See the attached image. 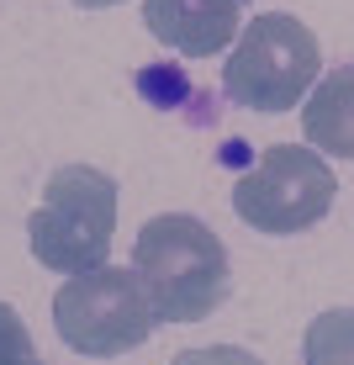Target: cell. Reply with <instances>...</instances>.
I'll return each mask as SVG.
<instances>
[{
    "label": "cell",
    "mask_w": 354,
    "mask_h": 365,
    "mask_svg": "<svg viewBox=\"0 0 354 365\" xmlns=\"http://www.w3.org/2000/svg\"><path fill=\"white\" fill-rule=\"evenodd\" d=\"M127 270L143 286L154 323H201L233 292L227 244L196 212H159V217H148L143 233L132 238Z\"/></svg>",
    "instance_id": "obj_1"
},
{
    "label": "cell",
    "mask_w": 354,
    "mask_h": 365,
    "mask_svg": "<svg viewBox=\"0 0 354 365\" xmlns=\"http://www.w3.org/2000/svg\"><path fill=\"white\" fill-rule=\"evenodd\" d=\"M117 233V180L95 165H64L48 175L43 201L27 217V244L43 270H95Z\"/></svg>",
    "instance_id": "obj_2"
},
{
    "label": "cell",
    "mask_w": 354,
    "mask_h": 365,
    "mask_svg": "<svg viewBox=\"0 0 354 365\" xmlns=\"http://www.w3.org/2000/svg\"><path fill=\"white\" fill-rule=\"evenodd\" d=\"M318 74H323L318 32L291 11H270V16H254L238 32L233 53L222 64V91L227 101H238L249 111L281 117V111L307 101Z\"/></svg>",
    "instance_id": "obj_3"
},
{
    "label": "cell",
    "mask_w": 354,
    "mask_h": 365,
    "mask_svg": "<svg viewBox=\"0 0 354 365\" xmlns=\"http://www.w3.org/2000/svg\"><path fill=\"white\" fill-rule=\"evenodd\" d=\"M333 196H338V175L318 148L275 143L254 159V170L238 175L233 212L254 233L291 238V233L318 228L328 212H333Z\"/></svg>",
    "instance_id": "obj_4"
},
{
    "label": "cell",
    "mask_w": 354,
    "mask_h": 365,
    "mask_svg": "<svg viewBox=\"0 0 354 365\" xmlns=\"http://www.w3.org/2000/svg\"><path fill=\"white\" fill-rule=\"evenodd\" d=\"M53 329L74 355L117 360V355H132L137 344H148L154 312H148V297L137 286V275L127 265H111L106 259V265L80 270L58 286Z\"/></svg>",
    "instance_id": "obj_5"
},
{
    "label": "cell",
    "mask_w": 354,
    "mask_h": 365,
    "mask_svg": "<svg viewBox=\"0 0 354 365\" xmlns=\"http://www.w3.org/2000/svg\"><path fill=\"white\" fill-rule=\"evenodd\" d=\"M244 0H143V27L180 58H217L238 37Z\"/></svg>",
    "instance_id": "obj_6"
},
{
    "label": "cell",
    "mask_w": 354,
    "mask_h": 365,
    "mask_svg": "<svg viewBox=\"0 0 354 365\" xmlns=\"http://www.w3.org/2000/svg\"><path fill=\"white\" fill-rule=\"evenodd\" d=\"M301 133L318 154L354 159V64L318 74V85L301 101Z\"/></svg>",
    "instance_id": "obj_7"
},
{
    "label": "cell",
    "mask_w": 354,
    "mask_h": 365,
    "mask_svg": "<svg viewBox=\"0 0 354 365\" xmlns=\"http://www.w3.org/2000/svg\"><path fill=\"white\" fill-rule=\"evenodd\" d=\"M301 365H354V307H328L307 323Z\"/></svg>",
    "instance_id": "obj_8"
},
{
    "label": "cell",
    "mask_w": 354,
    "mask_h": 365,
    "mask_svg": "<svg viewBox=\"0 0 354 365\" xmlns=\"http://www.w3.org/2000/svg\"><path fill=\"white\" fill-rule=\"evenodd\" d=\"M0 365H48L37 355L27 323H21V312L11 307V302H0Z\"/></svg>",
    "instance_id": "obj_9"
},
{
    "label": "cell",
    "mask_w": 354,
    "mask_h": 365,
    "mask_svg": "<svg viewBox=\"0 0 354 365\" xmlns=\"http://www.w3.org/2000/svg\"><path fill=\"white\" fill-rule=\"evenodd\" d=\"M170 365H264V360L244 344H201V349H180Z\"/></svg>",
    "instance_id": "obj_10"
},
{
    "label": "cell",
    "mask_w": 354,
    "mask_h": 365,
    "mask_svg": "<svg viewBox=\"0 0 354 365\" xmlns=\"http://www.w3.org/2000/svg\"><path fill=\"white\" fill-rule=\"evenodd\" d=\"M74 6H85V11H106V6H122V0H74Z\"/></svg>",
    "instance_id": "obj_11"
}]
</instances>
